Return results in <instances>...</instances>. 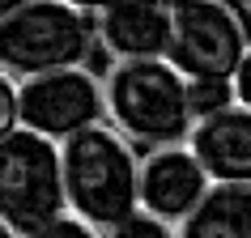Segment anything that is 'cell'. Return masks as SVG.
<instances>
[{"mask_svg": "<svg viewBox=\"0 0 251 238\" xmlns=\"http://www.w3.org/2000/svg\"><path fill=\"white\" fill-rule=\"evenodd\" d=\"M187 145L213 183L251 187V111L247 106L234 102L222 115L200 119L187 136Z\"/></svg>", "mask_w": 251, "mask_h": 238, "instance_id": "9", "label": "cell"}, {"mask_svg": "<svg viewBox=\"0 0 251 238\" xmlns=\"http://www.w3.org/2000/svg\"><path fill=\"white\" fill-rule=\"evenodd\" d=\"M0 238H17V234H13V230H9L4 221H0Z\"/></svg>", "mask_w": 251, "mask_h": 238, "instance_id": "18", "label": "cell"}, {"mask_svg": "<svg viewBox=\"0 0 251 238\" xmlns=\"http://www.w3.org/2000/svg\"><path fill=\"white\" fill-rule=\"evenodd\" d=\"M60 170H64L68 213L94 230L111 234L132 213H141V153L111 123H98L64 141Z\"/></svg>", "mask_w": 251, "mask_h": 238, "instance_id": "1", "label": "cell"}, {"mask_svg": "<svg viewBox=\"0 0 251 238\" xmlns=\"http://www.w3.org/2000/svg\"><path fill=\"white\" fill-rule=\"evenodd\" d=\"M17 98H22V85L0 72V141L22 128V102Z\"/></svg>", "mask_w": 251, "mask_h": 238, "instance_id": "13", "label": "cell"}, {"mask_svg": "<svg viewBox=\"0 0 251 238\" xmlns=\"http://www.w3.org/2000/svg\"><path fill=\"white\" fill-rule=\"evenodd\" d=\"M179 238H251V187L213 183L196 213L179 225Z\"/></svg>", "mask_w": 251, "mask_h": 238, "instance_id": "10", "label": "cell"}, {"mask_svg": "<svg viewBox=\"0 0 251 238\" xmlns=\"http://www.w3.org/2000/svg\"><path fill=\"white\" fill-rule=\"evenodd\" d=\"M17 102H22V128L51 145H64L73 136L106 123L102 72L94 68H64V72L22 81Z\"/></svg>", "mask_w": 251, "mask_h": 238, "instance_id": "6", "label": "cell"}, {"mask_svg": "<svg viewBox=\"0 0 251 238\" xmlns=\"http://www.w3.org/2000/svg\"><path fill=\"white\" fill-rule=\"evenodd\" d=\"M98 51L115 60H166L171 51V4H149V0H128V4H98Z\"/></svg>", "mask_w": 251, "mask_h": 238, "instance_id": "8", "label": "cell"}, {"mask_svg": "<svg viewBox=\"0 0 251 238\" xmlns=\"http://www.w3.org/2000/svg\"><path fill=\"white\" fill-rule=\"evenodd\" d=\"M102 90L106 123L132 145H183L196 128L192 90L166 60H115L102 72Z\"/></svg>", "mask_w": 251, "mask_h": 238, "instance_id": "3", "label": "cell"}, {"mask_svg": "<svg viewBox=\"0 0 251 238\" xmlns=\"http://www.w3.org/2000/svg\"><path fill=\"white\" fill-rule=\"evenodd\" d=\"M187 90H192V115H196V123L234 106V85L230 81H187Z\"/></svg>", "mask_w": 251, "mask_h": 238, "instance_id": "11", "label": "cell"}, {"mask_svg": "<svg viewBox=\"0 0 251 238\" xmlns=\"http://www.w3.org/2000/svg\"><path fill=\"white\" fill-rule=\"evenodd\" d=\"M175 30L166 64L183 81H234L251 47V34L234 0H183L171 4Z\"/></svg>", "mask_w": 251, "mask_h": 238, "instance_id": "5", "label": "cell"}, {"mask_svg": "<svg viewBox=\"0 0 251 238\" xmlns=\"http://www.w3.org/2000/svg\"><path fill=\"white\" fill-rule=\"evenodd\" d=\"M68 213L60 145L17 128L0 141V221L17 238H34L43 225Z\"/></svg>", "mask_w": 251, "mask_h": 238, "instance_id": "4", "label": "cell"}, {"mask_svg": "<svg viewBox=\"0 0 251 238\" xmlns=\"http://www.w3.org/2000/svg\"><path fill=\"white\" fill-rule=\"evenodd\" d=\"M234 9H238V17H243V26H247V34H251V0H234Z\"/></svg>", "mask_w": 251, "mask_h": 238, "instance_id": "16", "label": "cell"}, {"mask_svg": "<svg viewBox=\"0 0 251 238\" xmlns=\"http://www.w3.org/2000/svg\"><path fill=\"white\" fill-rule=\"evenodd\" d=\"M34 238H106V234L94 230V225H85L81 217H73V213H64V217H55L51 225H43Z\"/></svg>", "mask_w": 251, "mask_h": 238, "instance_id": "14", "label": "cell"}, {"mask_svg": "<svg viewBox=\"0 0 251 238\" xmlns=\"http://www.w3.org/2000/svg\"><path fill=\"white\" fill-rule=\"evenodd\" d=\"M98 51V22L90 4L73 0H17L0 22V72L17 85L64 68H90Z\"/></svg>", "mask_w": 251, "mask_h": 238, "instance_id": "2", "label": "cell"}, {"mask_svg": "<svg viewBox=\"0 0 251 238\" xmlns=\"http://www.w3.org/2000/svg\"><path fill=\"white\" fill-rule=\"evenodd\" d=\"M106 238H179V230L166 225V221H158V217H149V213L141 209V213H132L124 225H115Z\"/></svg>", "mask_w": 251, "mask_h": 238, "instance_id": "12", "label": "cell"}, {"mask_svg": "<svg viewBox=\"0 0 251 238\" xmlns=\"http://www.w3.org/2000/svg\"><path fill=\"white\" fill-rule=\"evenodd\" d=\"M13 9H17V0H0V22H4V17L13 13Z\"/></svg>", "mask_w": 251, "mask_h": 238, "instance_id": "17", "label": "cell"}, {"mask_svg": "<svg viewBox=\"0 0 251 238\" xmlns=\"http://www.w3.org/2000/svg\"><path fill=\"white\" fill-rule=\"evenodd\" d=\"M209 187L213 179L204 174L187 141L141 153V209L175 230L196 213V204L209 196Z\"/></svg>", "mask_w": 251, "mask_h": 238, "instance_id": "7", "label": "cell"}, {"mask_svg": "<svg viewBox=\"0 0 251 238\" xmlns=\"http://www.w3.org/2000/svg\"><path fill=\"white\" fill-rule=\"evenodd\" d=\"M230 85H234V102L251 111V47H247V55H243V64H238V72H234Z\"/></svg>", "mask_w": 251, "mask_h": 238, "instance_id": "15", "label": "cell"}]
</instances>
